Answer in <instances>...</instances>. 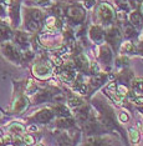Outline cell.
<instances>
[{"label":"cell","mask_w":143,"mask_h":146,"mask_svg":"<svg viewBox=\"0 0 143 146\" xmlns=\"http://www.w3.org/2000/svg\"><path fill=\"white\" fill-rule=\"evenodd\" d=\"M64 21H66V24L71 26L81 25L85 21L86 14H87L85 6H82L78 3H72V4L64 6Z\"/></svg>","instance_id":"cell-1"},{"label":"cell","mask_w":143,"mask_h":146,"mask_svg":"<svg viewBox=\"0 0 143 146\" xmlns=\"http://www.w3.org/2000/svg\"><path fill=\"white\" fill-rule=\"evenodd\" d=\"M52 65L51 61H46L45 60V54H41V60H38L32 65L31 68V72L34 75V78H36L38 80L45 81V80H50L52 74Z\"/></svg>","instance_id":"cell-2"},{"label":"cell","mask_w":143,"mask_h":146,"mask_svg":"<svg viewBox=\"0 0 143 146\" xmlns=\"http://www.w3.org/2000/svg\"><path fill=\"white\" fill-rule=\"evenodd\" d=\"M96 18L100 21L98 25L109 28V26L113 25L116 14L113 8L108 3H100L97 6V11H96Z\"/></svg>","instance_id":"cell-3"},{"label":"cell","mask_w":143,"mask_h":146,"mask_svg":"<svg viewBox=\"0 0 143 146\" xmlns=\"http://www.w3.org/2000/svg\"><path fill=\"white\" fill-rule=\"evenodd\" d=\"M1 52L3 55L8 59L9 61H13L14 64H22L24 60H22V52H21V49H18L16 46L10 41H6V42H3L1 45Z\"/></svg>","instance_id":"cell-4"},{"label":"cell","mask_w":143,"mask_h":146,"mask_svg":"<svg viewBox=\"0 0 143 146\" xmlns=\"http://www.w3.org/2000/svg\"><path fill=\"white\" fill-rule=\"evenodd\" d=\"M30 101H29V96L24 94V92H20V91H15L14 99H13L11 102V112L13 114H21L24 112L26 109L29 108Z\"/></svg>","instance_id":"cell-5"},{"label":"cell","mask_w":143,"mask_h":146,"mask_svg":"<svg viewBox=\"0 0 143 146\" xmlns=\"http://www.w3.org/2000/svg\"><path fill=\"white\" fill-rule=\"evenodd\" d=\"M105 41L107 42L115 51L118 50V46L122 42V34H121V30H119L118 26L112 25V26H109V28L106 29Z\"/></svg>","instance_id":"cell-6"},{"label":"cell","mask_w":143,"mask_h":146,"mask_svg":"<svg viewBox=\"0 0 143 146\" xmlns=\"http://www.w3.org/2000/svg\"><path fill=\"white\" fill-rule=\"evenodd\" d=\"M55 116H56V114H55L54 109L44 108V109H41V110H39L38 112H35V114H32L29 119L32 121H35V122H38V124L45 125V124H49Z\"/></svg>","instance_id":"cell-7"},{"label":"cell","mask_w":143,"mask_h":146,"mask_svg":"<svg viewBox=\"0 0 143 146\" xmlns=\"http://www.w3.org/2000/svg\"><path fill=\"white\" fill-rule=\"evenodd\" d=\"M105 36H106V30L103 29V26L96 24L91 25L88 30V38L90 40H92L96 45H102L105 42Z\"/></svg>","instance_id":"cell-8"},{"label":"cell","mask_w":143,"mask_h":146,"mask_svg":"<svg viewBox=\"0 0 143 146\" xmlns=\"http://www.w3.org/2000/svg\"><path fill=\"white\" fill-rule=\"evenodd\" d=\"M98 59H100V61L107 68V71L111 70L112 59H113V56H112V51H111V49H109L108 44H102L101 46H100Z\"/></svg>","instance_id":"cell-9"},{"label":"cell","mask_w":143,"mask_h":146,"mask_svg":"<svg viewBox=\"0 0 143 146\" xmlns=\"http://www.w3.org/2000/svg\"><path fill=\"white\" fill-rule=\"evenodd\" d=\"M14 40L21 49H29L31 46V39L29 34H26V31H15Z\"/></svg>","instance_id":"cell-10"},{"label":"cell","mask_w":143,"mask_h":146,"mask_svg":"<svg viewBox=\"0 0 143 146\" xmlns=\"http://www.w3.org/2000/svg\"><path fill=\"white\" fill-rule=\"evenodd\" d=\"M76 126V120L72 116L70 117H57L55 122V127L59 130H71Z\"/></svg>","instance_id":"cell-11"},{"label":"cell","mask_w":143,"mask_h":146,"mask_svg":"<svg viewBox=\"0 0 143 146\" xmlns=\"http://www.w3.org/2000/svg\"><path fill=\"white\" fill-rule=\"evenodd\" d=\"M128 20L137 30H141L143 28V13L141 10H132L128 14Z\"/></svg>","instance_id":"cell-12"},{"label":"cell","mask_w":143,"mask_h":146,"mask_svg":"<svg viewBox=\"0 0 143 146\" xmlns=\"http://www.w3.org/2000/svg\"><path fill=\"white\" fill-rule=\"evenodd\" d=\"M131 94L134 96H143V78H133L131 82Z\"/></svg>","instance_id":"cell-13"},{"label":"cell","mask_w":143,"mask_h":146,"mask_svg":"<svg viewBox=\"0 0 143 146\" xmlns=\"http://www.w3.org/2000/svg\"><path fill=\"white\" fill-rule=\"evenodd\" d=\"M52 109H54V111L56 114V117H70V116H72V112L70 111V108L64 104H56Z\"/></svg>","instance_id":"cell-14"},{"label":"cell","mask_w":143,"mask_h":146,"mask_svg":"<svg viewBox=\"0 0 143 146\" xmlns=\"http://www.w3.org/2000/svg\"><path fill=\"white\" fill-rule=\"evenodd\" d=\"M67 105H69V108L70 109H72V110H75V109H77V108H81L82 105H85L86 102L82 100L80 96H76V95H72V94H69L67 96Z\"/></svg>","instance_id":"cell-15"},{"label":"cell","mask_w":143,"mask_h":146,"mask_svg":"<svg viewBox=\"0 0 143 146\" xmlns=\"http://www.w3.org/2000/svg\"><path fill=\"white\" fill-rule=\"evenodd\" d=\"M6 131L11 132V134H25V132L28 131V129H26L22 124H20V122L13 121L6 126Z\"/></svg>","instance_id":"cell-16"},{"label":"cell","mask_w":143,"mask_h":146,"mask_svg":"<svg viewBox=\"0 0 143 146\" xmlns=\"http://www.w3.org/2000/svg\"><path fill=\"white\" fill-rule=\"evenodd\" d=\"M84 144L85 145H108V144H111V141H109V139H107V137L94 136V137H88Z\"/></svg>","instance_id":"cell-17"},{"label":"cell","mask_w":143,"mask_h":146,"mask_svg":"<svg viewBox=\"0 0 143 146\" xmlns=\"http://www.w3.org/2000/svg\"><path fill=\"white\" fill-rule=\"evenodd\" d=\"M11 38H14V33L10 29L9 25L5 24V21H1V40L3 42L9 41Z\"/></svg>","instance_id":"cell-18"},{"label":"cell","mask_w":143,"mask_h":146,"mask_svg":"<svg viewBox=\"0 0 143 146\" xmlns=\"http://www.w3.org/2000/svg\"><path fill=\"white\" fill-rule=\"evenodd\" d=\"M121 52L122 54H132V52H136V44L133 41H131V40H127V41H123L121 44Z\"/></svg>","instance_id":"cell-19"},{"label":"cell","mask_w":143,"mask_h":146,"mask_svg":"<svg viewBox=\"0 0 143 146\" xmlns=\"http://www.w3.org/2000/svg\"><path fill=\"white\" fill-rule=\"evenodd\" d=\"M128 137H129V141H131V144H138L139 142V137H141V134H139V130L137 127H134V126H132V127L128 129Z\"/></svg>","instance_id":"cell-20"},{"label":"cell","mask_w":143,"mask_h":146,"mask_svg":"<svg viewBox=\"0 0 143 146\" xmlns=\"http://www.w3.org/2000/svg\"><path fill=\"white\" fill-rule=\"evenodd\" d=\"M40 139V136H35L34 132H25L22 134V141H24L25 145H35L38 140Z\"/></svg>","instance_id":"cell-21"},{"label":"cell","mask_w":143,"mask_h":146,"mask_svg":"<svg viewBox=\"0 0 143 146\" xmlns=\"http://www.w3.org/2000/svg\"><path fill=\"white\" fill-rule=\"evenodd\" d=\"M115 64H116V68L119 69V70H122V69H126V66L129 65V59L126 55H121L116 59Z\"/></svg>","instance_id":"cell-22"},{"label":"cell","mask_w":143,"mask_h":146,"mask_svg":"<svg viewBox=\"0 0 143 146\" xmlns=\"http://www.w3.org/2000/svg\"><path fill=\"white\" fill-rule=\"evenodd\" d=\"M100 72V66L95 60H91V65H90V75H95Z\"/></svg>","instance_id":"cell-23"},{"label":"cell","mask_w":143,"mask_h":146,"mask_svg":"<svg viewBox=\"0 0 143 146\" xmlns=\"http://www.w3.org/2000/svg\"><path fill=\"white\" fill-rule=\"evenodd\" d=\"M118 120L121 122H123V124H125V122H128L129 121V115L126 111H121L118 114Z\"/></svg>","instance_id":"cell-24"},{"label":"cell","mask_w":143,"mask_h":146,"mask_svg":"<svg viewBox=\"0 0 143 146\" xmlns=\"http://www.w3.org/2000/svg\"><path fill=\"white\" fill-rule=\"evenodd\" d=\"M96 1H97V0H84L85 9H86V10H91V9L96 5Z\"/></svg>","instance_id":"cell-25"},{"label":"cell","mask_w":143,"mask_h":146,"mask_svg":"<svg viewBox=\"0 0 143 146\" xmlns=\"http://www.w3.org/2000/svg\"><path fill=\"white\" fill-rule=\"evenodd\" d=\"M136 52L143 56V40H139L137 44H136Z\"/></svg>","instance_id":"cell-26"},{"label":"cell","mask_w":143,"mask_h":146,"mask_svg":"<svg viewBox=\"0 0 143 146\" xmlns=\"http://www.w3.org/2000/svg\"><path fill=\"white\" fill-rule=\"evenodd\" d=\"M28 131L29 132H39V127H38V125L36 124H32V125H30L29 127H28Z\"/></svg>","instance_id":"cell-27"},{"label":"cell","mask_w":143,"mask_h":146,"mask_svg":"<svg viewBox=\"0 0 143 146\" xmlns=\"http://www.w3.org/2000/svg\"><path fill=\"white\" fill-rule=\"evenodd\" d=\"M141 130H142V134H143V122H142V125H141Z\"/></svg>","instance_id":"cell-28"}]
</instances>
